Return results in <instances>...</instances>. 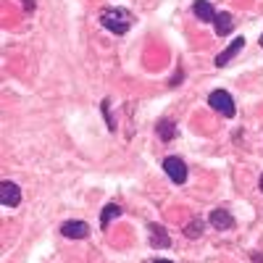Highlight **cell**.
Segmentation results:
<instances>
[{
  "instance_id": "4",
  "label": "cell",
  "mask_w": 263,
  "mask_h": 263,
  "mask_svg": "<svg viewBox=\"0 0 263 263\" xmlns=\"http://www.w3.org/2000/svg\"><path fill=\"white\" fill-rule=\"evenodd\" d=\"M0 203L13 208L21 203V187L13 184V182H0Z\"/></svg>"
},
{
  "instance_id": "15",
  "label": "cell",
  "mask_w": 263,
  "mask_h": 263,
  "mask_svg": "<svg viewBox=\"0 0 263 263\" xmlns=\"http://www.w3.org/2000/svg\"><path fill=\"white\" fill-rule=\"evenodd\" d=\"M153 263H171V260H153Z\"/></svg>"
},
{
  "instance_id": "10",
  "label": "cell",
  "mask_w": 263,
  "mask_h": 263,
  "mask_svg": "<svg viewBox=\"0 0 263 263\" xmlns=\"http://www.w3.org/2000/svg\"><path fill=\"white\" fill-rule=\"evenodd\" d=\"M213 27H216V34L218 37H227L232 32V13H216Z\"/></svg>"
},
{
  "instance_id": "2",
  "label": "cell",
  "mask_w": 263,
  "mask_h": 263,
  "mask_svg": "<svg viewBox=\"0 0 263 263\" xmlns=\"http://www.w3.org/2000/svg\"><path fill=\"white\" fill-rule=\"evenodd\" d=\"M208 103H211L213 111H218V114L227 116V119H232V116L237 114V111H234V100H232V95H229L227 90H213L211 98H208Z\"/></svg>"
},
{
  "instance_id": "3",
  "label": "cell",
  "mask_w": 263,
  "mask_h": 263,
  "mask_svg": "<svg viewBox=\"0 0 263 263\" xmlns=\"http://www.w3.org/2000/svg\"><path fill=\"white\" fill-rule=\"evenodd\" d=\"M163 171L168 174V179H171L174 184H184V182H187V166H184V161L177 158V156H171V158L163 161Z\"/></svg>"
},
{
  "instance_id": "1",
  "label": "cell",
  "mask_w": 263,
  "mask_h": 263,
  "mask_svg": "<svg viewBox=\"0 0 263 263\" xmlns=\"http://www.w3.org/2000/svg\"><path fill=\"white\" fill-rule=\"evenodd\" d=\"M100 24L114 34H126L132 27H135V13H129L124 8H105L100 13Z\"/></svg>"
},
{
  "instance_id": "11",
  "label": "cell",
  "mask_w": 263,
  "mask_h": 263,
  "mask_svg": "<svg viewBox=\"0 0 263 263\" xmlns=\"http://www.w3.org/2000/svg\"><path fill=\"white\" fill-rule=\"evenodd\" d=\"M119 216H121V208H119V205H105L103 213H100V224H103V229L111 224L114 218H119Z\"/></svg>"
},
{
  "instance_id": "5",
  "label": "cell",
  "mask_w": 263,
  "mask_h": 263,
  "mask_svg": "<svg viewBox=\"0 0 263 263\" xmlns=\"http://www.w3.org/2000/svg\"><path fill=\"white\" fill-rule=\"evenodd\" d=\"M61 234L69 237V239H84V237H90V227L84 221H66L61 227Z\"/></svg>"
},
{
  "instance_id": "8",
  "label": "cell",
  "mask_w": 263,
  "mask_h": 263,
  "mask_svg": "<svg viewBox=\"0 0 263 263\" xmlns=\"http://www.w3.org/2000/svg\"><path fill=\"white\" fill-rule=\"evenodd\" d=\"M211 227H216V229H232L234 227V218H232V213L229 211H224V208H216V211H211Z\"/></svg>"
},
{
  "instance_id": "16",
  "label": "cell",
  "mask_w": 263,
  "mask_h": 263,
  "mask_svg": "<svg viewBox=\"0 0 263 263\" xmlns=\"http://www.w3.org/2000/svg\"><path fill=\"white\" fill-rule=\"evenodd\" d=\"M260 190H263V174H260Z\"/></svg>"
},
{
  "instance_id": "7",
  "label": "cell",
  "mask_w": 263,
  "mask_h": 263,
  "mask_svg": "<svg viewBox=\"0 0 263 263\" xmlns=\"http://www.w3.org/2000/svg\"><path fill=\"white\" fill-rule=\"evenodd\" d=\"M242 48H245V37H237V40L232 42V45H229L224 53H218V55H216V66H218V69H221V66H227V63H229L239 50H242Z\"/></svg>"
},
{
  "instance_id": "14",
  "label": "cell",
  "mask_w": 263,
  "mask_h": 263,
  "mask_svg": "<svg viewBox=\"0 0 263 263\" xmlns=\"http://www.w3.org/2000/svg\"><path fill=\"white\" fill-rule=\"evenodd\" d=\"M27 3V11H34V0H24Z\"/></svg>"
},
{
  "instance_id": "13",
  "label": "cell",
  "mask_w": 263,
  "mask_h": 263,
  "mask_svg": "<svg viewBox=\"0 0 263 263\" xmlns=\"http://www.w3.org/2000/svg\"><path fill=\"white\" fill-rule=\"evenodd\" d=\"M200 232H203V221H200V218H195V221L184 229V234H187V237H200Z\"/></svg>"
},
{
  "instance_id": "17",
  "label": "cell",
  "mask_w": 263,
  "mask_h": 263,
  "mask_svg": "<svg viewBox=\"0 0 263 263\" xmlns=\"http://www.w3.org/2000/svg\"><path fill=\"white\" fill-rule=\"evenodd\" d=\"M260 48H263V34H260Z\"/></svg>"
},
{
  "instance_id": "12",
  "label": "cell",
  "mask_w": 263,
  "mask_h": 263,
  "mask_svg": "<svg viewBox=\"0 0 263 263\" xmlns=\"http://www.w3.org/2000/svg\"><path fill=\"white\" fill-rule=\"evenodd\" d=\"M158 137H161V140H174V121H166V119H163V121L158 124Z\"/></svg>"
},
{
  "instance_id": "9",
  "label": "cell",
  "mask_w": 263,
  "mask_h": 263,
  "mask_svg": "<svg viewBox=\"0 0 263 263\" xmlns=\"http://www.w3.org/2000/svg\"><path fill=\"white\" fill-rule=\"evenodd\" d=\"M192 11H195V16L200 18V21H213L216 18V11H213V6L208 3V0H195Z\"/></svg>"
},
{
  "instance_id": "6",
  "label": "cell",
  "mask_w": 263,
  "mask_h": 263,
  "mask_svg": "<svg viewBox=\"0 0 263 263\" xmlns=\"http://www.w3.org/2000/svg\"><path fill=\"white\" fill-rule=\"evenodd\" d=\"M147 232L153 234L150 237V245L153 248H168L171 245V237H168V232L161 224H147Z\"/></svg>"
}]
</instances>
